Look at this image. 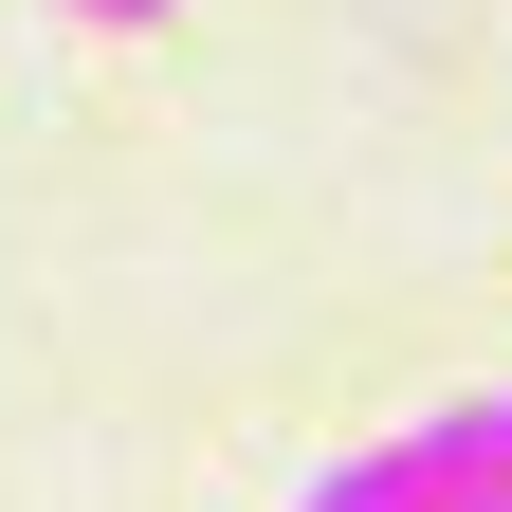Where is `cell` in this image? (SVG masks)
Returning <instances> with one entry per match:
<instances>
[{
    "mask_svg": "<svg viewBox=\"0 0 512 512\" xmlns=\"http://www.w3.org/2000/svg\"><path fill=\"white\" fill-rule=\"evenodd\" d=\"M439 494H458V476H439V439L403 421V439H366V458H330L293 512H439Z\"/></svg>",
    "mask_w": 512,
    "mask_h": 512,
    "instance_id": "cell-1",
    "label": "cell"
},
{
    "mask_svg": "<svg viewBox=\"0 0 512 512\" xmlns=\"http://www.w3.org/2000/svg\"><path fill=\"white\" fill-rule=\"evenodd\" d=\"M421 439H439V476H458V494H512V384H476V403H439Z\"/></svg>",
    "mask_w": 512,
    "mask_h": 512,
    "instance_id": "cell-2",
    "label": "cell"
},
{
    "mask_svg": "<svg viewBox=\"0 0 512 512\" xmlns=\"http://www.w3.org/2000/svg\"><path fill=\"white\" fill-rule=\"evenodd\" d=\"M55 19H92V37H165L183 0H55Z\"/></svg>",
    "mask_w": 512,
    "mask_h": 512,
    "instance_id": "cell-3",
    "label": "cell"
},
{
    "mask_svg": "<svg viewBox=\"0 0 512 512\" xmlns=\"http://www.w3.org/2000/svg\"><path fill=\"white\" fill-rule=\"evenodd\" d=\"M439 512H512V494H439Z\"/></svg>",
    "mask_w": 512,
    "mask_h": 512,
    "instance_id": "cell-4",
    "label": "cell"
}]
</instances>
